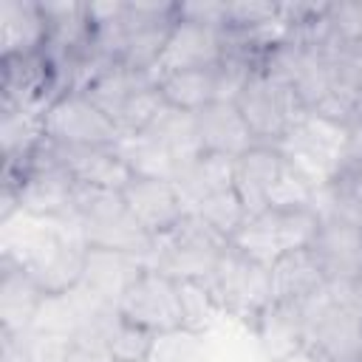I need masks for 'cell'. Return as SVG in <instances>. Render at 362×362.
Here are the masks:
<instances>
[{
  "label": "cell",
  "instance_id": "cell-1",
  "mask_svg": "<svg viewBox=\"0 0 362 362\" xmlns=\"http://www.w3.org/2000/svg\"><path fill=\"white\" fill-rule=\"evenodd\" d=\"M232 187L246 215L269 206H314L320 184L305 175L280 147L255 144L232 161Z\"/></svg>",
  "mask_w": 362,
  "mask_h": 362
},
{
  "label": "cell",
  "instance_id": "cell-2",
  "mask_svg": "<svg viewBox=\"0 0 362 362\" xmlns=\"http://www.w3.org/2000/svg\"><path fill=\"white\" fill-rule=\"evenodd\" d=\"M68 221L76 226L88 249L124 252V255H136L150 263L156 243H158L136 223L119 189H99V187L79 184L74 212Z\"/></svg>",
  "mask_w": 362,
  "mask_h": 362
},
{
  "label": "cell",
  "instance_id": "cell-3",
  "mask_svg": "<svg viewBox=\"0 0 362 362\" xmlns=\"http://www.w3.org/2000/svg\"><path fill=\"white\" fill-rule=\"evenodd\" d=\"M303 314L311 362H362V311L354 288L328 286Z\"/></svg>",
  "mask_w": 362,
  "mask_h": 362
},
{
  "label": "cell",
  "instance_id": "cell-4",
  "mask_svg": "<svg viewBox=\"0 0 362 362\" xmlns=\"http://www.w3.org/2000/svg\"><path fill=\"white\" fill-rule=\"evenodd\" d=\"M320 229L317 206H269L246 215L240 229L232 235V246L243 255L272 266L280 255L311 246Z\"/></svg>",
  "mask_w": 362,
  "mask_h": 362
},
{
  "label": "cell",
  "instance_id": "cell-5",
  "mask_svg": "<svg viewBox=\"0 0 362 362\" xmlns=\"http://www.w3.org/2000/svg\"><path fill=\"white\" fill-rule=\"evenodd\" d=\"M204 288H206V294L212 297V303L221 314L243 322L246 328H252L257 322V317L266 311V305L272 303L269 266L243 255L232 243L223 252L212 277L204 283Z\"/></svg>",
  "mask_w": 362,
  "mask_h": 362
},
{
  "label": "cell",
  "instance_id": "cell-6",
  "mask_svg": "<svg viewBox=\"0 0 362 362\" xmlns=\"http://www.w3.org/2000/svg\"><path fill=\"white\" fill-rule=\"evenodd\" d=\"M229 249V238L212 229L204 218L189 215L156 243L150 266L175 277L178 283H206L218 269L223 252Z\"/></svg>",
  "mask_w": 362,
  "mask_h": 362
},
{
  "label": "cell",
  "instance_id": "cell-7",
  "mask_svg": "<svg viewBox=\"0 0 362 362\" xmlns=\"http://www.w3.org/2000/svg\"><path fill=\"white\" fill-rule=\"evenodd\" d=\"M235 105H238L243 122L249 124L255 141L272 144V147H280L283 139L294 130V124L308 113L303 107L297 90L286 79H280L269 71H257L243 85Z\"/></svg>",
  "mask_w": 362,
  "mask_h": 362
},
{
  "label": "cell",
  "instance_id": "cell-8",
  "mask_svg": "<svg viewBox=\"0 0 362 362\" xmlns=\"http://www.w3.org/2000/svg\"><path fill=\"white\" fill-rule=\"evenodd\" d=\"M3 187L17 192L23 215L40 221H68L74 212L79 181L48 153L42 141V147L23 173L3 175Z\"/></svg>",
  "mask_w": 362,
  "mask_h": 362
},
{
  "label": "cell",
  "instance_id": "cell-9",
  "mask_svg": "<svg viewBox=\"0 0 362 362\" xmlns=\"http://www.w3.org/2000/svg\"><path fill=\"white\" fill-rule=\"evenodd\" d=\"M116 308L127 322H136L156 337L187 328L184 283L153 266L139 272V277L119 297Z\"/></svg>",
  "mask_w": 362,
  "mask_h": 362
},
{
  "label": "cell",
  "instance_id": "cell-10",
  "mask_svg": "<svg viewBox=\"0 0 362 362\" xmlns=\"http://www.w3.org/2000/svg\"><path fill=\"white\" fill-rule=\"evenodd\" d=\"M42 133L48 141L71 144V147L122 144V133L116 122L82 90H68L42 110Z\"/></svg>",
  "mask_w": 362,
  "mask_h": 362
},
{
  "label": "cell",
  "instance_id": "cell-11",
  "mask_svg": "<svg viewBox=\"0 0 362 362\" xmlns=\"http://www.w3.org/2000/svg\"><path fill=\"white\" fill-rule=\"evenodd\" d=\"M175 23L178 3H124L119 62L144 74H156Z\"/></svg>",
  "mask_w": 362,
  "mask_h": 362
},
{
  "label": "cell",
  "instance_id": "cell-12",
  "mask_svg": "<svg viewBox=\"0 0 362 362\" xmlns=\"http://www.w3.org/2000/svg\"><path fill=\"white\" fill-rule=\"evenodd\" d=\"M0 107L3 110H37L42 113L57 96H62L57 74L45 51L0 57Z\"/></svg>",
  "mask_w": 362,
  "mask_h": 362
},
{
  "label": "cell",
  "instance_id": "cell-13",
  "mask_svg": "<svg viewBox=\"0 0 362 362\" xmlns=\"http://www.w3.org/2000/svg\"><path fill=\"white\" fill-rule=\"evenodd\" d=\"M345 130L348 127H342V124H334L328 119L305 113L294 124V130L283 139L280 150L305 175H311L317 184H325L337 170V161H339V153H342V141H345Z\"/></svg>",
  "mask_w": 362,
  "mask_h": 362
},
{
  "label": "cell",
  "instance_id": "cell-14",
  "mask_svg": "<svg viewBox=\"0 0 362 362\" xmlns=\"http://www.w3.org/2000/svg\"><path fill=\"white\" fill-rule=\"evenodd\" d=\"M311 255L317 257L328 286L354 288L362 283V226L339 218H320V229L311 240Z\"/></svg>",
  "mask_w": 362,
  "mask_h": 362
},
{
  "label": "cell",
  "instance_id": "cell-15",
  "mask_svg": "<svg viewBox=\"0 0 362 362\" xmlns=\"http://www.w3.org/2000/svg\"><path fill=\"white\" fill-rule=\"evenodd\" d=\"M122 198H124L130 215L136 218V223L156 240L170 235L187 218V206L170 178L133 175L124 184Z\"/></svg>",
  "mask_w": 362,
  "mask_h": 362
},
{
  "label": "cell",
  "instance_id": "cell-16",
  "mask_svg": "<svg viewBox=\"0 0 362 362\" xmlns=\"http://www.w3.org/2000/svg\"><path fill=\"white\" fill-rule=\"evenodd\" d=\"M48 153L82 184V187H99V189H124V184L133 178V170L127 158L116 147H71V144H54L45 139Z\"/></svg>",
  "mask_w": 362,
  "mask_h": 362
},
{
  "label": "cell",
  "instance_id": "cell-17",
  "mask_svg": "<svg viewBox=\"0 0 362 362\" xmlns=\"http://www.w3.org/2000/svg\"><path fill=\"white\" fill-rule=\"evenodd\" d=\"M223 54H226V31L223 28L178 17V23L170 34L167 51L156 68V76L167 74V71H184V68H212L223 59Z\"/></svg>",
  "mask_w": 362,
  "mask_h": 362
},
{
  "label": "cell",
  "instance_id": "cell-18",
  "mask_svg": "<svg viewBox=\"0 0 362 362\" xmlns=\"http://www.w3.org/2000/svg\"><path fill=\"white\" fill-rule=\"evenodd\" d=\"M257 339L263 362H288L305 354V314L303 305L269 303L257 322L249 328Z\"/></svg>",
  "mask_w": 362,
  "mask_h": 362
},
{
  "label": "cell",
  "instance_id": "cell-19",
  "mask_svg": "<svg viewBox=\"0 0 362 362\" xmlns=\"http://www.w3.org/2000/svg\"><path fill=\"white\" fill-rule=\"evenodd\" d=\"M45 294L31 280V274L11 257H0V331L23 334L34 328Z\"/></svg>",
  "mask_w": 362,
  "mask_h": 362
},
{
  "label": "cell",
  "instance_id": "cell-20",
  "mask_svg": "<svg viewBox=\"0 0 362 362\" xmlns=\"http://www.w3.org/2000/svg\"><path fill=\"white\" fill-rule=\"evenodd\" d=\"M192 116H195L198 144L204 153L238 158L240 153H246L249 147L257 144L235 102H212Z\"/></svg>",
  "mask_w": 362,
  "mask_h": 362
},
{
  "label": "cell",
  "instance_id": "cell-21",
  "mask_svg": "<svg viewBox=\"0 0 362 362\" xmlns=\"http://www.w3.org/2000/svg\"><path fill=\"white\" fill-rule=\"evenodd\" d=\"M269 274H272V300L274 303L308 305L314 297H320L328 288V280L308 246L280 255L269 266Z\"/></svg>",
  "mask_w": 362,
  "mask_h": 362
},
{
  "label": "cell",
  "instance_id": "cell-22",
  "mask_svg": "<svg viewBox=\"0 0 362 362\" xmlns=\"http://www.w3.org/2000/svg\"><path fill=\"white\" fill-rule=\"evenodd\" d=\"M48 20L42 3L34 0H3L0 3V57L37 54L45 48Z\"/></svg>",
  "mask_w": 362,
  "mask_h": 362
},
{
  "label": "cell",
  "instance_id": "cell-23",
  "mask_svg": "<svg viewBox=\"0 0 362 362\" xmlns=\"http://www.w3.org/2000/svg\"><path fill=\"white\" fill-rule=\"evenodd\" d=\"M156 85H158L164 102L175 110H184V113H198L201 107H206L212 102H223L218 65L167 71V74L156 76Z\"/></svg>",
  "mask_w": 362,
  "mask_h": 362
},
{
  "label": "cell",
  "instance_id": "cell-24",
  "mask_svg": "<svg viewBox=\"0 0 362 362\" xmlns=\"http://www.w3.org/2000/svg\"><path fill=\"white\" fill-rule=\"evenodd\" d=\"M232 161L235 158H223V156H212V153H198L195 158L184 161L175 170V175L170 181L175 184L187 212H192L198 204H204L215 192L232 187Z\"/></svg>",
  "mask_w": 362,
  "mask_h": 362
},
{
  "label": "cell",
  "instance_id": "cell-25",
  "mask_svg": "<svg viewBox=\"0 0 362 362\" xmlns=\"http://www.w3.org/2000/svg\"><path fill=\"white\" fill-rule=\"evenodd\" d=\"M150 263L136 257V255H124V252H105V249H90L88 252V269H85V280L82 286H88L99 300L116 305L119 297L124 294V288L139 277L141 269H147Z\"/></svg>",
  "mask_w": 362,
  "mask_h": 362
},
{
  "label": "cell",
  "instance_id": "cell-26",
  "mask_svg": "<svg viewBox=\"0 0 362 362\" xmlns=\"http://www.w3.org/2000/svg\"><path fill=\"white\" fill-rule=\"evenodd\" d=\"M150 85H156V74H144L127 65H107L82 93H88L113 122L122 116V110Z\"/></svg>",
  "mask_w": 362,
  "mask_h": 362
},
{
  "label": "cell",
  "instance_id": "cell-27",
  "mask_svg": "<svg viewBox=\"0 0 362 362\" xmlns=\"http://www.w3.org/2000/svg\"><path fill=\"white\" fill-rule=\"evenodd\" d=\"M156 334L136 325V322H127L119 308L107 325V334H105V348L110 354L113 362H150L153 359V351H156Z\"/></svg>",
  "mask_w": 362,
  "mask_h": 362
},
{
  "label": "cell",
  "instance_id": "cell-28",
  "mask_svg": "<svg viewBox=\"0 0 362 362\" xmlns=\"http://www.w3.org/2000/svg\"><path fill=\"white\" fill-rule=\"evenodd\" d=\"M189 215L204 218L212 229H218L223 238L232 240V235L240 229V223L246 221V206L240 201V195L235 192V187H226L221 192H215L212 198H206L204 204H198Z\"/></svg>",
  "mask_w": 362,
  "mask_h": 362
},
{
  "label": "cell",
  "instance_id": "cell-29",
  "mask_svg": "<svg viewBox=\"0 0 362 362\" xmlns=\"http://www.w3.org/2000/svg\"><path fill=\"white\" fill-rule=\"evenodd\" d=\"M206 359H209L206 334L181 328L173 334H161L156 339V351L150 362H206Z\"/></svg>",
  "mask_w": 362,
  "mask_h": 362
},
{
  "label": "cell",
  "instance_id": "cell-30",
  "mask_svg": "<svg viewBox=\"0 0 362 362\" xmlns=\"http://www.w3.org/2000/svg\"><path fill=\"white\" fill-rule=\"evenodd\" d=\"M354 297H356V303H359V311H362V283H356V286H354Z\"/></svg>",
  "mask_w": 362,
  "mask_h": 362
}]
</instances>
